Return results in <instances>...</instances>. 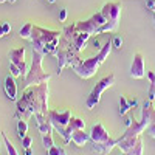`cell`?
<instances>
[{"label":"cell","instance_id":"9","mask_svg":"<svg viewBox=\"0 0 155 155\" xmlns=\"http://www.w3.org/2000/svg\"><path fill=\"white\" fill-rule=\"evenodd\" d=\"M47 116H48L50 123L53 124L54 130H59V129H65L68 126V123L71 120V110L67 109V110L61 112V110H56V109H50Z\"/></svg>","mask_w":155,"mask_h":155},{"label":"cell","instance_id":"34","mask_svg":"<svg viewBox=\"0 0 155 155\" xmlns=\"http://www.w3.org/2000/svg\"><path fill=\"white\" fill-rule=\"evenodd\" d=\"M25 155H33V150H31V147H27V149H25Z\"/></svg>","mask_w":155,"mask_h":155},{"label":"cell","instance_id":"17","mask_svg":"<svg viewBox=\"0 0 155 155\" xmlns=\"http://www.w3.org/2000/svg\"><path fill=\"white\" fill-rule=\"evenodd\" d=\"M138 106V99H127L126 96H120V115H126L130 109Z\"/></svg>","mask_w":155,"mask_h":155},{"label":"cell","instance_id":"22","mask_svg":"<svg viewBox=\"0 0 155 155\" xmlns=\"http://www.w3.org/2000/svg\"><path fill=\"white\" fill-rule=\"evenodd\" d=\"M2 140H3V144H5V147H6V152H8V155H19V152L16 150V147L12 146V143L8 140V137H6V134L5 132H2Z\"/></svg>","mask_w":155,"mask_h":155},{"label":"cell","instance_id":"1","mask_svg":"<svg viewBox=\"0 0 155 155\" xmlns=\"http://www.w3.org/2000/svg\"><path fill=\"white\" fill-rule=\"evenodd\" d=\"M48 95H50V87L48 81L25 87L22 96L16 101V120H28L34 115H47L48 113Z\"/></svg>","mask_w":155,"mask_h":155},{"label":"cell","instance_id":"27","mask_svg":"<svg viewBox=\"0 0 155 155\" xmlns=\"http://www.w3.org/2000/svg\"><path fill=\"white\" fill-rule=\"evenodd\" d=\"M112 45H113V48H116V50H121V47H123V37H121V36H115L113 41H112Z\"/></svg>","mask_w":155,"mask_h":155},{"label":"cell","instance_id":"16","mask_svg":"<svg viewBox=\"0 0 155 155\" xmlns=\"http://www.w3.org/2000/svg\"><path fill=\"white\" fill-rule=\"evenodd\" d=\"M141 137V135H140ZM140 137H135V138H118V144H116V147H118L121 152H129L132 150L135 147V144L138 143Z\"/></svg>","mask_w":155,"mask_h":155},{"label":"cell","instance_id":"10","mask_svg":"<svg viewBox=\"0 0 155 155\" xmlns=\"http://www.w3.org/2000/svg\"><path fill=\"white\" fill-rule=\"evenodd\" d=\"M130 78L134 79H143L146 76V67H144V56L141 53H135L134 59H132V65H130V71H129Z\"/></svg>","mask_w":155,"mask_h":155},{"label":"cell","instance_id":"19","mask_svg":"<svg viewBox=\"0 0 155 155\" xmlns=\"http://www.w3.org/2000/svg\"><path fill=\"white\" fill-rule=\"evenodd\" d=\"M31 34H33V23H30V22L25 23L23 27L19 30V36H20L22 39H28V41H30Z\"/></svg>","mask_w":155,"mask_h":155},{"label":"cell","instance_id":"26","mask_svg":"<svg viewBox=\"0 0 155 155\" xmlns=\"http://www.w3.org/2000/svg\"><path fill=\"white\" fill-rule=\"evenodd\" d=\"M9 73L12 74V76H22V71H20V68L16 65V64H12V62H9Z\"/></svg>","mask_w":155,"mask_h":155},{"label":"cell","instance_id":"11","mask_svg":"<svg viewBox=\"0 0 155 155\" xmlns=\"http://www.w3.org/2000/svg\"><path fill=\"white\" fill-rule=\"evenodd\" d=\"M25 48L22 47V48H14V50H11L9 51V62H12V64H16V65L20 68V71H22V76L25 78L27 76V73H28V68H27V64H25Z\"/></svg>","mask_w":155,"mask_h":155},{"label":"cell","instance_id":"35","mask_svg":"<svg viewBox=\"0 0 155 155\" xmlns=\"http://www.w3.org/2000/svg\"><path fill=\"white\" fill-rule=\"evenodd\" d=\"M5 2H8V3H16L17 0H0V3H5Z\"/></svg>","mask_w":155,"mask_h":155},{"label":"cell","instance_id":"21","mask_svg":"<svg viewBox=\"0 0 155 155\" xmlns=\"http://www.w3.org/2000/svg\"><path fill=\"white\" fill-rule=\"evenodd\" d=\"M147 78H149V81H150V87H149V101H155V73L153 71H149L147 73Z\"/></svg>","mask_w":155,"mask_h":155},{"label":"cell","instance_id":"5","mask_svg":"<svg viewBox=\"0 0 155 155\" xmlns=\"http://www.w3.org/2000/svg\"><path fill=\"white\" fill-rule=\"evenodd\" d=\"M42 61H44V54L37 50H33V61H31V67L28 68L27 76H25V87L37 85V84L50 81L51 74L44 70Z\"/></svg>","mask_w":155,"mask_h":155},{"label":"cell","instance_id":"6","mask_svg":"<svg viewBox=\"0 0 155 155\" xmlns=\"http://www.w3.org/2000/svg\"><path fill=\"white\" fill-rule=\"evenodd\" d=\"M106 17L99 11L92 17H88L87 20H79L73 23V28L78 33H88V34H102V28L106 27Z\"/></svg>","mask_w":155,"mask_h":155},{"label":"cell","instance_id":"3","mask_svg":"<svg viewBox=\"0 0 155 155\" xmlns=\"http://www.w3.org/2000/svg\"><path fill=\"white\" fill-rule=\"evenodd\" d=\"M61 31L58 30H48L33 25V34H31V44L33 50L41 51L42 54H51L56 56L58 54V45H59V39H61Z\"/></svg>","mask_w":155,"mask_h":155},{"label":"cell","instance_id":"40","mask_svg":"<svg viewBox=\"0 0 155 155\" xmlns=\"http://www.w3.org/2000/svg\"><path fill=\"white\" fill-rule=\"evenodd\" d=\"M0 149H2V144H0Z\"/></svg>","mask_w":155,"mask_h":155},{"label":"cell","instance_id":"15","mask_svg":"<svg viewBox=\"0 0 155 155\" xmlns=\"http://www.w3.org/2000/svg\"><path fill=\"white\" fill-rule=\"evenodd\" d=\"M90 140V134L84 132V129H79V130H74L71 132V143L76 146V147H84Z\"/></svg>","mask_w":155,"mask_h":155},{"label":"cell","instance_id":"7","mask_svg":"<svg viewBox=\"0 0 155 155\" xmlns=\"http://www.w3.org/2000/svg\"><path fill=\"white\" fill-rule=\"evenodd\" d=\"M101 12L104 14V17L107 20L106 27L102 28V33L115 31L116 28H118L120 17H121V3H118V2H107V3H104V6L101 8Z\"/></svg>","mask_w":155,"mask_h":155},{"label":"cell","instance_id":"37","mask_svg":"<svg viewBox=\"0 0 155 155\" xmlns=\"http://www.w3.org/2000/svg\"><path fill=\"white\" fill-rule=\"evenodd\" d=\"M121 155H132V152H121Z\"/></svg>","mask_w":155,"mask_h":155},{"label":"cell","instance_id":"32","mask_svg":"<svg viewBox=\"0 0 155 155\" xmlns=\"http://www.w3.org/2000/svg\"><path fill=\"white\" fill-rule=\"evenodd\" d=\"M99 45H101V44H99V41H98V39H95V41H93V47H95L98 51L101 50V47H99Z\"/></svg>","mask_w":155,"mask_h":155},{"label":"cell","instance_id":"14","mask_svg":"<svg viewBox=\"0 0 155 155\" xmlns=\"http://www.w3.org/2000/svg\"><path fill=\"white\" fill-rule=\"evenodd\" d=\"M116 144H118V140H115V138H110L107 141H104V143H93L92 149L101 155H109L112 152L113 147H116Z\"/></svg>","mask_w":155,"mask_h":155},{"label":"cell","instance_id":"13","mask_svg":"<svg viewBox=\"0 0 155 155\" xmlns=\"http://www.w3.org/2000/svg\"><path fill=\"white\" fill-rule=\"evenodd\" d=\"M3 88H5V95H6L8 99L17 101V85H16V81H14V76H12L11 73L5 78Z\"/></svg>","mask_w":155,"mask_h":155},{"label":"cell","instance_id":"18","mask_svg":"<svg viewBox=\"0 0 155 155\" xmlns=\"http://www.w3.org/2000/svg\"><path fill=\"white\" fill-rule=\"evenodd\" d=\"M90 36H92V34H88V33H76L74 42H76V48H78L79 53L85 48V44H87V41L90 39Z\"/></svg>","mask_w":155,"mask_h":155},{"label":"cell","instance_id":"4","mask_svg":"<svg viewBox=\"0 0 155 155\" xmlns=\"http://www.w3.org/2000/svg\"><path fill=\"white\" fill-rule=\"evenodd\" d=\"M112 48H113L112 41L106 42L95 56L88 58V59H84V61H81V59L78 61L74 65L71 67L73 71L79 76V78H82V79H90L92 76H95V73L98 71V68H99L102 64H104V61L109 58Z\"/></svg>","mask_w":155,"mask_h":155},{"label":"cell","instance_id":"24","mask_svg":"<svg viewBox=\"0 0 155 155\" xmlns=\"http://www.w3.org/2000/svg\"><path fill=\"white\" fill-rule=\"evenodd\" d=\"M146 132H147L149 137L155 138V110H153V113H152V118H150V123H149V126H147V129H146Z\"/></svg>","mask_w":155,"mask_h":155},{"label":"cell","instance_id":"8","mask_svg":"<svg viewBox=\"0 0 155 155\" xmlns=\"http://www.w3.org/2000/svg\"><path fill=\"white\" fill-rule=\"evenodd\" d=\"M113 85H115V74H109V76H104L102 79H99V81L96 82V85L93 87V90L90 92L87 101H85L87 109H93L98 102L101 101L102 93H104L107 88L113 87Z\"/></svg>","mask_w":155,"mask_h":155},{"label":"cell","instance_id":"36","mask_svg":"<svg viewBox=\"0 0 155 155\" xmlns=\"http://www.w3.org/2000/svg\"><path fill=\"white\" fill-rule=\"evenodd\" d=\"M5 36V30H3V25H0V37Z\"/></svg>","mask_w":155,"mask_h":155},{"label":"cell","instance_id":"33","mask_svg":"<svg viewBox=\"0 0 155 155\" xmlns=\"http://www.w3.org/2000/svg\"><path fill=\"white\" fill-rule=\"evenodd\" d=\"M132 123H134V120H132V118H126V127H129Z\"/></svg>","mask_w":155,"mask_h":155},{"label":"cell","instance_id":"38","mask_svg":"<svg viewBox=\"0 0 155 155\" xmlns=\"http://www.w3.org/2000/svg\"><path fill=\"white\" fill-rule=\"evenodd\" d=\"M45 2H47V3H54L56 0H45Z\"/></svg>","mask_w":155,"mask_h":155},{"label":"cell","instance_id":"30","mask_svg":"<svg viewBox=\"0 0 155 155\" xmlns=\"http://www.w3.org/2000/svg\"><path fill=\"white\" fill-rule=\"evenodd\" d=\"M67 19V9H61L59 11V22H65Z\"/></svg>","mask_w":155,"mask_h":155},{"label":"cell","instance_id":"25","mask_svg":"<svg viewBox=\"0 0 155 155\" xmlns=\"http://www.w3.org/2000/svg\"><path fill=\"white\" fill-rule=\"evenodd\" d=\"M129 152H132V155H143V138L140 137V140H138V143L135 144V147L132 150H129Z\"/></svg>","mask_w":155,"mask_h":155},{"label":"cell","instance_id":"29","mask_svg":"<svg viewBox=\"0 0 155 155\" xmlns=\"http://www.w3.org/2000/svg\"><path fill=\"white\" fill-rule=\"evenodd\" d=\"M144 3H146V8L155 14V0H144Z\"/></svg>","mask_w":155,"mask_h":155},{"label":"cell","instance_id":"31","mask_svg":"<svg viewBox=\"0 0 155 155\" xmlns=\"http://www.w3.org/2000/svg\"><path fill=\"white\" fill-rule=\"evenodd\" d=\"M3 25V30H5V34H8L9 31H11V25L8 23V22H5V23H2Z\"/></svg>","mask_w":155,"mask_h":155},{"label":"cell","instance_id":"12","mask_svg":"<svg viewBox=\"0 0 155 155\" xmlns=\"http://www.w3.org/2000/svg\"><path fill=\"white\" fill-rule=\"evenodd\" d=\"M112 137L109 135V132L106 130V127L102 126L101 123L95 124L92 127V130H90V140H92V143H104V141L110 140Z\"/></svg>","mask_w":155,"mask_h":155},{"label":"cell","instance_id":"39","mask_svg":"<svg viewBox=\"0 0 155 155\" xmlns=\"http://www.w3.org/2000/svg\"><path fill=\"white\" fill-rule=\"evenodd\" d=\"M153 28H155V14H153Z\"/></svg>","mask_w":155,"mask_h":155},{"label":"cell","instance_id":"23","mask_svg":"<svg viewBox=\"0 0 155 155\" xmlns=\"http://www.w3.org/2000/svg\"><path fill=\"white\" fill-rule=\"evenodd\" d=\"M48 155H67V150L64 149L62 146H58V144H53L48 150H47Z\"/></svg>","mask_w":155,"mask_h":155},{"label":"cell","instance_id":"28","mask_svg":"<svg viewBox=\"0 0 155 155\" xmlns=\"http://www.w3.org/2000/svg\"><path fill=\"white\" fill-rule=\"evenodd\" d=\"M31 143H33V138L30 135H25L22 138V147L23 149H27V147H31Z\"/></svg>","mask_w":155,"mask_h":155},{"label":"cell","instance_id":"2","mask_svg":"<svg viewBox=\"0 0 155 155\" xmlns=\"http://www.w3.org/2000/svg\"><path fill=\"white\" fill-rule=\"evenodd\" d=\"M76 33L73 25L67 27L65 30L62 31L61 39H59V45H58V73H61L65 67H73L74 64L79 61V51L76 48V42H74V37Z\"/></svg>","mask_w":155,"mask_h":155},{"label":"cell","instance_id":"20","mask_svg":"<svg viewBox=\"0 0 155 155\" xmlns=\"http://www.w3.org/2000/svg\"><path fill=\"white\" fill-rule=\"evenodd\" d=\"M27 132H28V124H27V120H23V118L17 120V135H19V138L22 140L25 135H27Z\"/></svg>","mask_w":155,"mask_h":155}]
</instances>
